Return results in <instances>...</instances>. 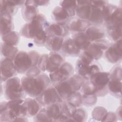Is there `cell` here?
Returning <instances> with one entry per match:
<instances>
[{
	"label": "cell",
	"mask_w": 122,
	"mask_h": 122,
	"mask_svg": "<svg viewBox=\"0 0 122 122\" xmlns=\"http://www.w3.org/2000/svg\"><path fill=\"white\" fill-rule=\"evenodd\" d=\"M51 81L44 73L31 77L25 76L21 79V85L26 93L31 98H37L50 86Z\"/></svg>",
	"instance_id": "1"
},
{
	"label": "cell",
	"mask_w": 122,
	"mask_h": 122,
	"mask_svg": "<svg viewBox=\"0 0 122 122\" xmlns=\"http://www.w3.org/2000/svg\"><path fill=\"white\" fill-rule=\"evenodd\" d=\"M24 100L16 99L0 103V118L1 122L15 121L19 118L26 116Z\"/></svg>",
	"instance_id": "2"
},
{
	"label": "cell",
	"mask_w": 122,
	"mask_h": 122,
	"mask_svg": "<svg viewBox=\"0 0 122 122\" xmlns=\"http://www.w3.org/2000/svg\"><path fill=\"white\" fill-rule=\"evenodd\" d=\"M39 53L36 51H30L28 52L19 51L13 60L15 68L18 73L26 74L31 68L37 66Z\"/></svg>",
	"instance_id": "3"
},
{
	"label": "cell",
	"mask_w": 122,
	"mask_h": 122,
	"mask_svg": "<svg viewBox=\"0 0 122 122\" xmlns=\"http://www.w3.org/2000/svg\"><path fill=\"white\" fill-rule=\"evenodd\" d=\"M85 80L78 74L73 75L64 81L54 84V87L64 101L72 93L79 91Z\"/></svg>",
	"instance_id": "4"
},
{
	"label": "cell",
	"mask_w": 122,
	"mask_h": 122,
	"mask_svg": "<svg viewBox=\"0 0 122 122\" xmlns=\"http://www.w3.org/2000/svg\"><path fill=\"white\" fill-rule=\"evenodd\" d=\"M48 24L45 16L39 13L31 21L22 27L20 34L24 37L33 39L40 32L45 30Z\"/></svg>",
	"instance_id": "5"
},
{
	"label": "cell",
	"mask_w": 122,
	"mask_h": 122,
	"mask_svg": "<svg viewBox=\"0 0 122 122\" xmlns=\"http://www.w3.org/2000/svg\"><path fill=\"white\" fill-rule=\"evenodd\" d=\"M122 10L117 7L115 11L105 21L107 32L110 38L114 41L122 38Z\"/></svg>",
	"instance_id": "6"
},
{
	"label": "cell",
	"mask_w": 122,
	"mask_h": 122,
	"mask_svg": "<svg viewBox=\"0 0 122 122\" xmlns=\"http://www.w3.org/2000/svg\"><path fill=\"white\" fill-rule=\"evenodd\" d=\"M4 92L6 99L8 101L23 99L26 94L21 85V80L16 76L5 81Z\"/></svg>",
	"instance_id": "7"
},
{
	"label": "cell",
	"mask_w": 122,
	"mask_h": 122,
	"mask_svg": "<svg viewBox=\"0 0 122 122\" xmlns=\"http://www.w3.org/2000/svg\"><path fill=\"white\" fill-rule=\"evenodd\" d=\"M110 79V72L99 71L91 75L89 80L93 85L95 94L98 96H103L108 92V84Z\"/></svg>",
	"instance_id": "8"
},
{
	"label": "cell",
	"mask_w": 122,
	"mask_h": 122,
	"mask_svg": "<svg viewBox=\"0 0 122 122\" xmlns=\"http://www.w3.org/2000/svg\"><path fill=\"white\" fill-rule=\"evenodd\" d=\"M36 99L43 107L55 103H61L63 102L55 88L51 86L46 88Z\"/></svg>",
	"instance_id": "9"
},
{
	"label": "cell",
	"mask_w": 122,
	"mask_h": 122,
	"mask_svg": "<svg viewBox=\"0 0 122 122\" xmlns=\"http://www.w3.org/2000/svg\"><path fill=\"white\" fill-rule=\"evenodd\" d=\"M74 69L72 65L64 62L56 71L50 73L49 78L51 82L56 84L64 81L73 75Z\"/></svg>",
	"instance_id": "10"
},
{
	"label": "cell",
	"mask_w": 122,
	"mask_h": 122,
	"mask_svg": "<svg viewBox=\"0 0 122 122\" xmlns=\"http://www.w3.org/2000/svg\"><path fill=\"white\" fill-rule=\"evenodd\" d=\"M107 41L102 39L92 42L88 48L84 51L93 60H98L109 46Z\"/></svg>",
	"instance_id": "11"
},
{
	"label": "cell",
	"mask_w": 122,
	"mask_h": 122,
	"mask_svg": "<svg viewBox=\"0 0 122 122\" xmlns=\"http://www.w3.org/2000/svg\"><path fill=\"white\" fill-rule=\"evenodd\" d=\"M94 60L85 51L81 54L80 57L78 60L76 64V70L78 75L88 80L90 65Z\"/></svg>",
	"instance_id": "12"
},
{
	"label": "cell",
	"mask_w": 122,
	"mask_h": 122,
	"mask_svg": "<svg viewBox=\"0 0 122 122\" xmlns=\"http://www.w3.org/2000/svg\"><path fill=\"white\" fill-rule=\"evenodd\" d=\"M105 57L106 60L112 63L120 62L122 60V39L109 46L105 51Z\"/></svg>",
	"instance_id": "13"
},
{
	"label": "cell",
	"mask_w": 122,
	"mask_h": 122,
	"mask_svg": "<svg viewBox=\"0 0 122 122\" xmlns=\"http://www.w3.org/2000/svg\"><path fill=\"white\" fill-rule=\"evenodd\" d=\"M13 60L3 58L0 61V76L1 81H5L9 79L15 77L17 74Z\"/></svg>",
	"instance_id": "14"
},
{
	"label": "cell",
	"mask_w": 122,
	"mask_h": 122,
	"mask_svg": "<svg viewBox=\"0 0 122 122\" xmlns=\"http://www.w3.org/2000/svg\"><path fill=\"white\" fill-rule=\"evenodd\" d=\"M48 36L63 37L67 35L69 28L65 24L53 22L48 24L45 29Z\"/></svg>",
	"instance_id": "15"
},
{
	"label": "cell",
	"mask_w": 122,
	"mask_h": 122,
	"mask_svg": "<svg viewBox=\"0 0 122 122\" xmlns=\"http://www.w3.org/2000/svg\"><path fill=\"white\" fill-rule=\"evenodd\" d=\"M64 62V58L56 52H52L48 55L46 71L50 73L58 69Z\"/></svg>",
	"instance_id": "16"
},
{
	"label": "cell",
	"mask_w": 122,
	"mask_h": 122,
	"mask_svg": "<svg viewBox=\"0 0 122 122\" xmlns=\"http://www.w3.org/2000/svg\"><path fill=\"white\" fill-rule=\"evenodd\" d=\"M25 1L8 0H0V12H5L12 16L18 10V7L24 4Z\"/></svg>",
	"instance_id": "17"
},
{
	"label": "cell",
	"mask_w": 122,
	"mask_h": 122,
	"mask_svg": "<svg viewBox=\"0 0 122 122\" xmlns=\"http://www.w3.org/2000/svg\"><path fill=\"white\" fill-rule=\"evenodd\" d=\"M23 104L25 108L26 116L30 117H34L41 110L42 106L36 99L30 98L24 100Z\"/></svg>",
	"instance_id": "18"
},
{
	"label": "cell",
	"mask_w": 122,
	"mask_h": 122,
	"mask_svg": "<svg viewBox=\"0 0 122 122\" xmlns=\"http://www.w3.org/2000/svg\"><path fill=\"white\" fill-rule=\"evenodd\" d=\"M92 8L91 0L77 1L76 14L80 19L87 21Z\"/></svg>",
	"instance_id": "19"
},
{
	"label": "cell",
	"mask_w": 122,
	"mask_h": 122,
	"mask_svg": "<svg viewBox=\"0 0 122 122\" xmlns=\"http://www.w3.org/2000/svg\"><path fill=\"white\" fill-rule=\"evenodd\" d=\"M14 24L12 21V16L10 14L0 12V34L1 36L13 31Z\"/></svg>",
	"instance_id": "20"
},
{
	"label": "cell",
	"mask_w": 122,
	"mask_h": 122,
	"mask_svg": "<svg viewBox=\"0 0 122 122\" xmlns=\"http://www.w3.org/2000/svg\"><path fill=\"white\" fill-rule=\"evenodd\" d=\"M61 103H55L44 107L47 116L51 122H58L62 112Z\"/></svg>",
	"instance_id": "21"
},
{
	"label": "cell",
	"mask_w": 122,
	"mask_h": 122,
	"mask_svg": "<svg viewBox=\"0 0 122 122\" xmlns=\"http://www.w3.org/2000/svg\"><path fill=\"white\" fill-rule=\"evenodd\" d=\"M61 50L65 55L68 56H77L81 52V51L76 47L72 39L71 38L64 41Z\"/></svg>",
	"instance_id": "22"
},
{
	"label": "cell",
	"mask_w": 122,
	"mask_h": 122,
	"mask_svg": "<svg viewBox=\"0 0 122 122\" xmlns=\"http://www.w3.org/2000/svg\"><path fill=\"white\" fill-rule=\"evenodd\" d=\"M87 36L91 42L102 39L105 36L103 30L96 26H89L85 31Z\"/></svg>",
	"instance_id": "23"
},
{
	"label": "cell",
	"mask_w": 122,
	"mask_h": 122,
	"mask_svg": "<svg viewBox=\"0 0 122 122\" xmlns=\"http://www.w3.org/2000/svg\"><path fill=\"white\" fill-rule=\"evenodd\" d=\"M64 40L62 37L48 36L45 46L52 52H57L61 49Z\"/></svg>",
	"instance_id": "24"
},
{
	"label": "cell",
	"mask_w": 122,
	"mask_h": 122,
	"mask_svg": "<svg viewBox=\"0 0 122 122\" xmlns=\"http://www.w3.org/2000/svg\"><path fill=\"white\" fill-rule=\"evenodd\" d=\"M52 17L56 22L65 24L71 18L68 11L59 6L54 8L52 11Z\"/></svg>",
	"instance_id": "25"
},
{
	"label": "cell",
	"mask_w": 122,
	"mask_h": 122,
	"mask_svg": "<svg viewBox=\"0 0 122 122\" xmlns=\"http://www.w3.org/2000/svg\"><path fill=\"white\" fill-rule=\"evenodd\" d=\"M72 40L76 47L80 50H85L91 44L85 32H77L72 37Z\"/></svg>",
	"instance_id": "26"
},
{
	"label": "cell",
	"mask_w": 122,
	"mask_h": 122,
	"mask_svg": "<svg viewBox=\"0 0 122 122\" xmlns=\"http://www.w3.org/2000/svg\"><path fill=\"white\" fill-rule=\"evenodd\" d=\"M38 14V10L37 7L26 3L25 1L24 7L22 9V15L25 20L29 22Z\"/></svg>",
	"instance_id": "27"
},
{
	"label": "cell",
	"mask_w": 122,
	"mask_h": 122,
	"mask_svg": "<svg viewBox=\"0 0 122 122\" xmlns=\"http://www.w3.org/2000/svg\"><path fill=\"white\" fill-rule=\"evenodd\" d=\"M101 8L96 7L92 4V8L90 14L87 21L89 23H92L93 25H100L104 21Z\"/></svg>",
	"instance_id": "28"
},
{
	"label": "cell",
	"mask_w": 122,
	"mask_h": 122,
	"mask_svg": "<svg viewBox=\"0 0 122 122\" xmlns=\"http://www.w3.org/2000/svg\"><path fill=\"white\" fill-rule=\"evenodd\" d=\"M89 22L81 19H76L73 20L69 25V30L77 32H84L90 26Z\"/></svg>",
	"instance_id": "29"
},
{
	"label": "cell",
	"mask_w": 122,
	"mask_h": 122,
	"mask_svg": "<svg viewBox=\"0 0 122 122\" xmlns=\"http://www.w3.org/2000/svg\"><path fill=\"white\" fill-rule=\"evenodd\" d=\"M1 53L5 58L13 60L19 51L15 46L8 45L4 43H1Z\"/></svg>",
	"instance_id": "30"
},
{
	"label": "cell",
	"mask_w": 122,
	"mask_h": 122,
	"mask_svg": "<svg viewBox=\"0 0 122 122\" xmlns=\"http://www.w3.org/2000/svg\"><path fill=\"white\" fill-rule=\"evenodd\" d=\"M108 90L113 96L117 98L121 97L122 81L115 79H110L108 84Z\"/></svg>",
	"instance_id": "31"
},
{
	"label": "cell",
	"mask_w": 122,
	"mask_h": 122,
	"mask_svg": "<svg viewBox=\"0 0 122 122\" xmlns=\"http://www.w3.org/2000/svg\"><path fill=\"white\" fill-rule=\"evenodd\" d=\"M1 38L3 43L16 46L19 42L20 35L18 32L13 30L5 35L2 36Z\"/></svg>",
	"instance_id": "32"
},
{
	"label": "cell",
	"mask_w": 122,
	"mask_h": 122,
	"mask_svg": "<svg viewBox=\"0 0 122 122\" xmlns=\"http://www.w3.org/2000/svg\"><path fill=\"white\" fill-rule=\"evenodd\" d=\"M60 5L68 11L71 17H73L76 14L77 1L62 0L60 2Z\"/></svg>",
	"instance_id": "33"
},
{
	"label": "cell",
	"mask_w": 122,
	"mask_h": 122,
	"mask_svg": "<svg viewBox=\"0 0 122 122\" xmlns=\"http://www.w3.org/2000/svg\"><path fill=\"white\" fill-rule=\"evenodd\" d=\"M87 119L86 111L81 108H77L68 120V121L84 122Z\"/></svg>",
	"instance_id": "34"
},
{
	"label": "cell",
	"mask_w": 122,
	"mask_h": 122,
	"mask_svg": "<svg viewBox=\"0 0 122 122\" xmlns=\"http://www.w3.org/2000/svg\"><path fill=\"white\" fill-rule=\"evenodd\" d=\"M61 106L62 113L68 118V120L71 117L77 108L67 101H64L61 103Z\"/></svg>",
	"instance_id": "35"
},
{
	"label": "cell",
	"mask_w": 122,
	"mask_h": 122,
	"mask_svg": "<svg viewBox=\"0 0 122 122\" xmlns=\"http://www.w3.org/2000/svg\"><path fill=\"white\" fill-rule=\"evenodd\" d=\"M66 101L69 102L76 108H78L82 103L81 93L78 91L74 92L70 95Z\"/></svg>",
	"instance_id": "36"
},
{
	"label": "cell",
	"mask_w": 122,
	"mask_h": 122,
	"mask_svg": "<svg viewBox=\"0 0 122 122\" xmlns=\"http://www.w3.org/2000/svg\"><path fill=\"white\" fill-rule=\"evenodd\" d=\"M118 7L112 4L107 3L102 9V13L103 21H106L112 13L115 11Z\"/></svg>",
	"instance_id": "37"
},
{
	"label": "cell",
	"mask_w": 122,
	"mask_h": 122,
	"mask_svg": "<svg viewBox=\"0 0 122 122\" xmlns=\"http://www.w3.org/2000/svg\"><path fill=\"white\" fill-rule=\"evenodd\" d=\"M107 112V111L102 106H97L93 110L92 116L95 120L99 121H103Z\"/></svg>",
	"instance_id": "38"
},
{
	"label": "cell",
	"mask_w": 122,
	"mask_h": 122,
	"mask_svg": "<svg viewBox=\"0 0 122 122\" xmlns=\"http://www.w3.org/2000/svg\"><path fill=\"white\" fill-rule=\"evenodd\" d=\"M82 103L86 106H92L94 105L97 101V96L94 93L81 94Z\"/></svg>",
	"instance_id": "39"
},
{
	"label": "cell",
	"mask_w": 122,
	"mask_h": 122,
	"mask_svg": "<svg viewBox=\"0 0 122 122\" xmlns=\"http://www.w3.org/2000/svg\"><path fill=\"white\" fill-rule=\"evenodd\" d=\"M48 35L45 30L40 32L34 39L35 44L38 46H43L45 45Z\"/></svg>",
	"instance_id": "40"
},
{
	"label": "cell",
	"mask_w": 122,
	"mask_h": 122,
	"mask_svg": "<svg viewBox=\"0 0 122 122\" xmlns=\"http://www.w3.org/2000/svg\"><path fill=\"white\" fill-rule=\"evenodd\" d=\"M48 55L47 54H43L40 56L39 59L37 66L41 71H46Z\"/></svg>",
	"instance_id": "41"
},
{
	"label": "cell",
	"mask_w": 122,
	"mask_h": 122,
	"mask_svg": "<svg viewBox=\"0 0 122 122\" xmlns=\"http://www.w3.org/2000/svg\"><path fill=\"white\" fill-rule=\"evenodd\" d=\"M34 121L35 122H50L45 112V107H43L39 112L34 117Z\"/></svg>",
	"instance_id": "42"
},
{
	"label": "cell",
	"mask_w": 122,
	"mask_h": 122,
	"mask_svg": "<svg viewBox=\"0 0 122 122\" xmlns=\"http://www.w3.org/2000/svg\"><path fill=\"white\" fill-rule=\"evenodd\" d=\"M110 79H115L122 81V68L121 66H116L110 72Z\"/></svg>",
	"instance_id": "43"
},
{
	"label": "cell",
	"mask_w": 122,
	"mask_h": 122,
	"mask_svg": "<svg viewBox=\"0 0 122 122\" xmlns=\"http://www.w3.org/2000/svg\"><path fill=\"white\" fill-rule=\"evenodd\" d=\"M117 118L116 115L112 112H107L103 121H115Z\"/></svg>",
	"instance_id": "44"
},
{
	"label": "cell",
	"mask_w": 122,
	"mask_h": 122,
	"mask_svg": "<svg viewBox=\"0 0 122 122\" xmlns=\"http://www.w3.org/2000/svg\"><path fill=\"white\" fill-rule=\"evenodd\" d=\"M91 1L92 5L101 8L108 3V1L104 0H92Z\"/></svg>",
	"instance_id": "45"
},
{
	"label": "cell",
	"mask_w": 122,
	"mask_h": 122,
	"mask_svg": "<svg viewBox=\"0 0 122 122\" xmlns=\"http://www.w3.org/2000/svg\"><path fill=\"white\" fill-rule=\"evenodd\" d=\"M117 112V114H116L117 117H118V118H121L122 109H121V106H120V107L118 109V110Z\"/></svg>",
	"instance_id": "46"
}]
</instances>
